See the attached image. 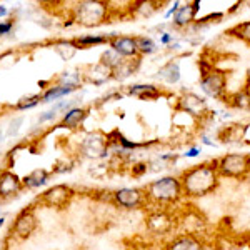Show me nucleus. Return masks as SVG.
Segmentation results:
<instances>
[{
	"label": "nucleus",
	"mask_w": 250,
	"mask_h": 250,
	"mask_svg": "<svg viewBox=\"0 0 250 250\" xmlns=\"http://www.w3.org/2000/svg\"><path fill=\"white\" fill-rule=\"evenodd\" d=\"M42 102V97L40 95H29V97H22L17 104H15V110H30V108L37 107Z\"/></svg>",
	"instance_id": "28"
},
{
	"label": "nucleus",
	"mask_w": 250,
	"mask_h": 250,
	"mask_svg": "<svg viewBox=\"0 0 250 250\" xmlns=\"http://www.w3.org/2000/svg\"><path fill=\"white\" fill-rule=\"evenodd\" d=\"M54 50L59 54V57L62 60H70L77 55L79 45L75 43V40H55L54 42Z\"/></svg>",
	"instance_id": "18"
},
{
	"label": "nucleus",
	"mask_w": 250,
	"mask_h": 250,
	"mask_svg": "<svg viewBox=\"0 0 250 250\" xmlns=\"http://www.w3.org/2000/svg\"><path fill=\"white\" fill-rule=\"evenodd\" d=\"M37 217H35V212L32 208H23L22 212L15 217V222L12 225V235L15 239L25 240L32 237V233L37 230Z\"/></svg>",
	"instance_id": "6"
},
{
	"label": "nucleus",
	"mask_w": 250,
	"mask_h": 250,
	"mask_svg": "<svg viewBox=\"0 0 250 250\" xmlns=\"http://www.w3.org/2000/svg\"><path fill=\"white\" fill-rule=\"evenodd\" d=\"M23 122H25V117L23 115H17L10 120L9 125H7V130H5V137H15L22 128Z\"/></svg>",
	"instance_id": "29"
},
{
	"label": "nucleus",
	"mask_w": 250,
	"mask_h": 250,
	"mask_svg": "<svg viewBox=\"0 0 250 250\" xmlns=\"http://www.w3.org/2000/svg\"><path fill=\"white\" fill-rule=\"evenodd\" d=\"M217 173L215 168L208 165H199L187 170L182 175V190L188 195H205L215 187Z\"/></svg>",
	"instance_id": "1"
},
{
	"label": "nucleus",
	"mask_w": 250,
	"mask_h": 250,
	"mask_svg": "<svg viewBox=\"0 0 250 250\" xmlns=\"http://www.w3.org/2000/svg\"><path fill=\"white\" fill-rule=\"evenodd\" d=\"M107 35H100V34H87L82 35V37L75 39V43L79 45V48H88V47H95V45H104V43H108Z\"/></svg>",
	"instance_id": "23"
},
{
	"label": "nucleus",
	"mask_w": 250,
	"mask_h": 250,
	"mask_svg": "<svg viewBox=\"0 0 250 250\" xmlns=\"http://www.w3.org/2000/svg\"><path fill=\"white\" fill-rule=\"evenodd\" d=\"M135 42L140 55H150L157 50L155 42L150 37H135Z\"/></svg>",
	"instance_id": "27"
},
{
	"label": "nucleus",
	"mask_w": 250,
	"mask_h": 250,
	"mask_svg": "<svg viewBox=\"0 0 250 250\" xmlns=\"http://www.w3.org/2000/svg\"><path fill=\"white\" fill-rule=\"evenodd\" d=\"M80 152L87 159H102L108 154V139L102 132H90L83 137L82 144H80Z\"/></svg>",
	"instance_id": "4"
},
{
	"label": "nucleus",
	"mask_w": 250,
	"mask_h": 250,
	"mask_svg": "<svg viewBox=\"0 0 250 250\" xmlns=\"http://www.w3.org/2000/svg\"><path fill=\"white\" fill-rule=\"evenodd\" d=\"M125 59L120 57L119 54H117L115 50H112V48H107L105 52H104L102 55H100V60L99 63L100 65H104L105 68H108V70H115L117 67L120 65V63L124 62Z\"/></svg>",
	"instance_id": "24"
},
{
	"label": "nucleus",
	"mask_w": 250,
	"mask_h": 250,
	"mask_svg": "<svg viewBox=\"0 0 250 250\" xmlns=\"http://www.w3.org/2000/svg\"><path fill=\"white\" fill-rule=\"evenodd\" d=\"M114 200L117 205L124 208H135L145 200V193L142 188L124 187L114 192Z\"/></svg>",
	"instance_id": "9"
},
{
	"label": "nucleus",
	"mask_w": 250,
	"mask_h": 250,
	"mask_svg": "<svg viewBox=\"0 0 250 250\" xmlns=\"http://www.w3.org/2000/svg\"><path fill=\"white\" fill-rule=\"evenodd\" d=\"M77 90V88H72V87H65V85H52L48 87L45 92H43L42 95V102L43 104H50V102H59L60 99H65L70 94H74V92Z\"/></svg>",
	"instance_id": "16"
},
{
	"label": "nucleus",
	"mask_w": 250,
	"mask_h": 250,
	"mask_svg": "<svg viewBox=\"0 0 250 250\" xmlns=\"http://www.w3.org/2000/svg\"><path fill=\"white\" fill-rule=\"evenodd\" d=\"M48 179H50V173L45 168H35L32 170L29 175H25L22 179V185L23 188H29V190H35V188H40L43 185H47Z\"/></svg>",
	"instance_id": "13"
},
{
	"label": "nucleus",
	"mask_w": 250,
	"mask_h": 250,
	"mask_svg": "<svg viewBox=\"0 0 250 250\" xmlns=\"http://www.w3.org/2000/svg\"><path fill=\"white\" fill-rule=\"evenodd\" d=\"M159 79L167 83H177L180 80V65L179 62H168L159 70Z\"/></svg>",
	"instance_id": "22"
},
{
	"label": "nucleus",
	"mask_w": 250,
	"mask_h": 250,
	"mask_svg": "<svg viewBox=\"0 0 250 250\" xmlns=\"http://www.w3.org/2000/svg\"><path fill=\"white\" fill-rule=\"evenodd\" d=\"M85 79L88 82H92L94 85H104L107 80L112 79V70H108L104 65L97 63V65H90L88 72L85 74Z\"/></svg>",
	"instance_id": "17"
},
{
	"label": "nucleus",
	"mask_w": 250,
	"mask_h": 250,
	"mask_svg": "<svg viewBox=\"0 0 250 250\" xmlns=\"http://www.w3.org/2000/svg\"><path fill=\"white\" fill-rule=\"evenodd\" d=\"M220 172L229 177H244L250 170V159L247 155L230 154L225 155L219 165Z\"/></svg>",
	"instance_id": "7"
},
{
	"label": "nucleus",
	"mask_w": 250,
	"mask_h": 250,
	"mask_svg": "<svg viewBox=\"0 0 250 250\" xmlns=\"http://www.w3.org/2000/svg\"><path fill=\"white\" fill-rule=\"evenodd\" d=\"M3 139H5V134H3V130L0 128V144L3 142Z\"/></svg>",
	"instance_id": "37"
},
{
	"label": "nucleus",
	"mask_w": 250,
	"mask_h": 250,
	"mask_svg": "<svg viewBox=\"0 0 250 250\" xmlns=\"http://www.w3.org/2000/svg\"><path fill=\"white\" fill-rule=\"evenodd\" d=\"M225 87V77L220 72H210L202 80V90L210 97H219Z\"/></svg>",
	"instance_id": "11"
},
{
	"label": "nucleus",
	"mask_w": 250,
	"mask_h": 250,
	"mask_svg": "<svg viewBox=\"0 0 250 250\" xmlns=\"http://www.w3.org/2000/svg\"><path fill=\"white\" fill-rule=\"evenodd\" d=\"M57 112L54 110V108H48V110L42 112V114L39 115V124H45V122H52V120L57 119Z\"/></svg>",
	"instance_id": "31"
},
{
	"label": "nucleus",
	"mask_w": 250,
	"mask_h": 250,
	"mask_svg": "<svg viewBox=\"0 0 250 250\" xmlns=\"http://www.w3.org/2000/svg\"><path fill=\"white\" fill-rule=\"evenodd\" d=\"M167 250H202V244L193 235H182L173 240Z\"/></svg>",
	"instance_id": "20"
},
{
	"label": "nucleus",
	"mask_w": 250,
	"mask_h": 250,
	"mask_svg": "<svg viewBox=\"0 0 250 250\" xmlns=\"http://www.w3.org/2000/svg\"><path fill=\"white\" fill-rule=\"evenodd\" d=\"M72 197H74L72 187H68L65 184H59V185H54V187L47 188V190L42 193V197H40V202L52 208H63L70 204Z\"/></svg>",
	"instance_id": "5"
},
{
	"label": "nucleus",
	"mask_w": 250,
	"mask_h": 250,
	"mask_svg": "<svg viewBox=\"0 0 250 250\" xmlns=\"http://www.w3.org/2000/svg\"><path fill=\"white\" fill-rule=\"evenodd\" d=\"M145 225H147L148 230L154 233H165L170 230L172 220L165 212H155V213H152V215H148Z\"/></svg>",
	"instance_id": "12"
},
{
	"label": "nucleus",
	"mask_w": 250,
	"mask_h": 250,
	"mask_svg": "<svg viewBox=\"0 0 250 250\" xmlns=\"http://www.w3.org/2000/svg\"><path fill=\"white\" fill-rule=\"evenodd\" d=\"M12 29H14V20H7V22H0V35H7L10 34Z\"/></svg>",
	"instance_id": "32"
},
{
	"label": "nucleus",
	"mask_w": 250,
	"mask_h": 250,
	"mask_svg": "<svg viewBox=\"0 0 250 250\" xmlns=\"http://www.w3.org/2000/svg\"><path fill=\"white\" fill-rule=\"evenodd\" d=\"M22 179L15 172L3 168L0 172V200H9L22 192Z\"/></svg>",
	"instance_id": "8"
},
{
	"label": "nucleus",
	"mask_w": 250,
	"mask_h": 250,
	"mask_svg": "<svg viewBox=\"0 0 250 250\" xmlns=\"http://www.w3.org/2000/svg\"><path fill=\"white\" fill-rule=\"evenodd\" d=\"M172 42V35L170 34H162L160 35V43L162 45H167V43H170Z\"/></svg>",
	"instance_id": "35"
},
{
	"label": "nucleus",
	"mask_w": 250,
	"mask_h": 250,
	"mask_svg": "<svg viewBox=\"0 0 250 250\" xmlns=\"http://www.w3.org/2000/svg\"><path fill=\"white\" fill-rule=\"evenodd\" d=\"M82 80H83V77H82L80 72H63L62 77L59 79V85L79 88L80 83H82Z\"/></svg>",
	"instance_id": "26"
},
{
	"label": "nucleus",
	"mask_w": 250,
	"mask_h": 250,
	"mask_svg": "<svg viewBox=\"0 0 250 250\" xmlns=\"http://www.w3.org/2000/svg\"><path fill=\"white\" fill-rule=\"evenodd\" d=\"M145 197L157 204H172L177 202L182 195V184L177 177H162L154 180L145 188Z\"/></svg>",
	"instance_id": "3"
},
{
	"label": "nucleus",
	"mask_w": 250,
	"mask_h": 250,
	"mask_svg": "<svg viewBox=\"0 0 250 250\" xmlns=\"http://www.w3.org/2000/svg\"><path fill=\"white\" fill-rule=\"evenodd\" d=\"M3 225H5V219H3V217H0V229H2Z\"/></svg>",
	"instance_id": "38"
},
{
	"label": "nucleus",
	"mask_w": 250,
	"mask_h": 250,
	"mask_svg": "<svg viewBox=\"0 0 250 250\" xmlns=\"http://www.w3.org/2000/svg\"><path fill=\"white\" fill-rule=\"evenodd\" d=\"M195 14L197 12L193 10V5L192 3H185L184 7H179V10L175 12L173 15V25L177 27H185L195 19Z\"/></svg>",
	"instance_id": "21"
},
{
	"label": "nucleus",
	"mask_w": 250,
	"mask_h": 250,
	"mask_svg": "<svg viewBox=\"0 0 250 250\" xmlns=\"http://www.w3.org/2000/svg\"><path fill=\"white\" fill-rule=\"evenodd\" d=\"M0 39H2V35H0Z\"/></svg>",
	"instance_id": "39"
},
{
	"label": "nucleus",
	"mask_w": 250,
	"mask_h": 250,
	"mask_svg": "<svg viewBox=\"0 0 250 250\" xmlns=\"http://www.w3.org/2000/svg\"><path fill=\"white\" fill-rule=\"evenodd\" d=\"M230 32H237V37H240L242 40L250 43V22H244L240 25H237L235 29Z\"/></svg>",
	"instance_id": "30"
},
{
	"label": "nucleus",
	"mask_w": 250,
	"mask_h": 250,
	"mask_svg": "<svg viewBox=\"0 0 250 250\" xmlns=\"http://www.w3.org/2000/svg\"><path fill=\"white\" fill-rule=\"evenodd\" d=\"M199 154H200V148L199 147H193V148H190V150L185 152V157H188V159H193V157H197Z\"/></svg>",
	"instance_id": "34"
},
{
	"label": "nucleus",
	"mask_w": 250,
	"mask_h": 250,
	"mask_svg": "<svg viewBox=\"0 0 250 250\" xmlns=\"http://www.w3.org/2000/svg\"><path fill=\"white\" fill-rule=\"evenodd\" d=\"M108 45L112 50H115L122 59L139 57V48H137L135 37H127V35H114L108 39Z\"/></svg>",
	"instance_id": "10"
},
{
	"label": "nucleus",
	"mask_w": 250,
	"mask_h": 250,
	"mask_svg": "<svg viewBox=\"0 0 250 250\" xmlns=\"http://www.w3.org/2000/svg\"><path fill=\"white\" fill-rule=\"evenodd\" d=\"M87 108L83 107H74L70 108V110H67L65 114L62 115V127L65 128H70V130H74V128H77L80 124L83 122V120L87 119Z\"/></svg>",
	"instance_id": "14"
},
{
	"label": "nucleus",
	"mask_w": 250,
	"mask_h": 250,
	"mask_svg": "<svg viewBox=\"0 0 250 250\" xmlns=\"http://www.w3.org/2000/svg\"><path fill=\"white\" fill-rule=\"evenodd\" d=\"M180 107L184 108L187 114H192V115H202L205 112V102L204 99L197 97L195 94H187L182 97L180 100Z\"/></svg>",
	"instance_id": "15"
},
{
	"label": "nucleus",
	"mask_w": 250,
	"mask_h": 250,
	"mask_svg": "<svg viewBox=\"0 0 250 250\" xmlns=\"http://www.w3.org/2000/svg\"><path fill=\"white\" fill-rule=\"evenodd\" d=\"M108 3L99 0H83L74 7V22L83 27H97L104 23L108 17Z\"/></svg>",
	"instance_id": "2"
},
{
	"label": "nucleus",
	"mask_w": 250,
	"mask_h": 250,
	"mask_svg": "<svg viewBox=\"0 0 250 250\" xmlns=\"http://www.w3.org/2000/svg\"><path fill=\"white\" fill-rule=\"evenodd\" d=\"M137 70V63L134 65V60H124L115 70H112V79H117V80H125L128 79L132 74Z\"/></svg>",
	"instance_id": "25"
},
{
	"label": "nucleus",
	"mask_w": 250,
	"mask_h": 250,
	"mask_svg": "<svg viewBox=\"0 0 250 250\" xmlns=\"http://www.w3.org/2000/svg\"><path fill=\"white\" fill-rule=\"evenodd\" d=\"M7 15H9V9H7L5 5H0V20L3 17H7Z\"/></svg>",
	"instance_id": "36"
},
{
	"label": "nucleus",
	"mask_w": 250,
	"mask_h": 250,
	"mask_svg": "<svg viewBox=\"0 0 250 250\" xmlns=\"http://www.w3.org/2000/svg\"><path fill=\"white\" fill-rule=\"evenodd\" d=\"M127 92L130 95H135V97L144 99V100L155 99V97H159V94H160V92L157 90V87L152 85V83H135V85L128 87Z\"/></svg>",
	"instance_id": "19"
},
{
	"label": "nucleus",
	"mask_w": 250,
	"mask_h": 250,
	"mask_svg": "<svg viewBox=\"0 0 250 250\" xmlns=\"http://www.w3.org/2000/svg\"><path fill=\"white\" fill-rule=\"evenodd\" d=\"M179 7H180V2H173V7L168 9V12L165 14V19H170L172 15H175V12L179 10Z\"/></svg>",
	"instance_id": "33"
}]
</instances>
